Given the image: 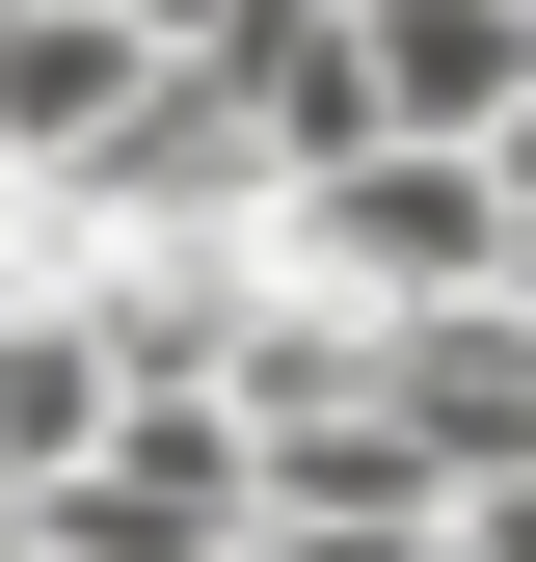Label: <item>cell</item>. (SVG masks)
Listing matches in <instances>:
<instances>
[{"mask_svg":"<svg viewBox=\"0 0 536 562\" xmlns=\"http://www.w3.org/2000/svg\"><path fill=\"white\" fill-rule=\"evenodd\" d=\"M429 536H456V562H536V456H483V482H456Z\"/></svg>","mask_w":536,"mask_h":562,"instance_id":"obj_5","label":"cell"},{"mask_svg":"<svg viewBox=\"0 0 536 562\" xmlns=\"http://www.w3.org/2000/svg\"><path fill=\"white\" fill-rule=\"evenodd\" d=\"M134 81H161V27H134V0H0V188H54Z\"/></svg>","mask_w":536,"mask_h":562,"instance_id":"obj_4","label":"cell"},{"mask_svg":"<svg viewBox=\"0 0 536 562\" xmlns=\"http://www.w3.org/2000/svg\"><path fill=\"white\" fill-rule=\"evenodd\" d=\"M134 27H161V54H215V27H242V0H134Z\"/></svg>","mask_w":536,"mask_h":562,"instance_id":"obj_6","label":"cell"},{"mask_svg":"<svg viewBox=\"0 0 536 562\" xmlns=\"http://www.w3.org/2000/svg\"><path fill=\"white\" fill-rule=\"evenodd\" d=\"M242 509H268V456H242V402H215V375H134L108 429L27 482V536H54V562H215Z\"/></svg>","mask_w":536,"mask_h":562,"instance_id":"obj_1","label":"cell"},{"mask_svg":"<svg viewBox=\"0 0 536 562\" xmlns=\"http://www.w3.org/2000/svg\"><path fill=\"white\" fill-rule=\"evenodd\" d=\"M376 402H402L456 482L536 456V295H510V268H483V295H402V322H376Z\"/></svg>","mask_w":536,"mask_h":562,"instance_id":"obj_2","label":"cell"},{"mask_svg":"<svg viewBox=\"0 0 536 562\" xmlns=\"http://www.w3.org/2000/svg\"><path fill=\"white\" fill-rule=\"evenodd\" d=\"M349 81H376V134H510L536 108V0H349Z\"/></svg>","mask_w":536,"mask_h":562,"instance_id":"obj_3","label":"cell"}]
</instances>
